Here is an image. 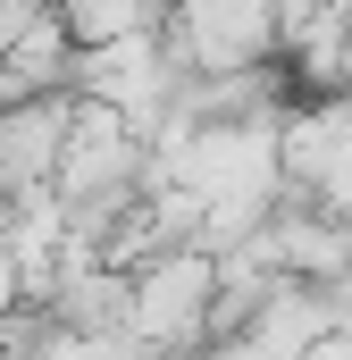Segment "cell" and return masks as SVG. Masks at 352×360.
Masks as SVG:
<instances>
[{
    "instance_id": "cell-1",
    "label": "cell",
    "mask_w": 352,
    "mask_h": 360,
    "mask_svg": "<svg viewBox=\"0 0 352 360\" xmlns=\"http://www.w3.org/2000/svg\"><path fill=\"white\" fill-rule=\"evenodd\" d=\"M8 302H25V260L0 243V310H8Z\"/></svg>"
}]
</instances>
